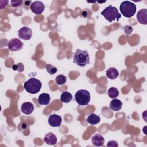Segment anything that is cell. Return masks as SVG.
<instances>
[{
    "label": "cell",
    "mask_w": 147,
    "mask_h": 147,
    "mask_svg": "<svg viewBox=\"0 0 147 147\" xmlns=\"http://www.w3.org/2000/svg\"><path fill=\"white\" fill-rule=\"evenodd\" d=\"M45 9V6L43 2L40 1H36L32 3L30 5L31 11L36 14H41L42 13Z\"/></svg>",
    "instance_id": "ba28073f"
},
{
    "label": "cell",
    "mask_w": 147,
    "mask_h": 147,
    "mask_svg": "<svg viewBox=\"0 0 147 147\" xmlns=\"http://www.w3.org/2000/svg\"><path fill=\"white\" fill-rule=\"evenodd\" d=\"M86 120H87V122L89 124L94 125H96L100 122V118L98 115H96L94 113H91L88 115V117H87Z\"/></svg>",
    "instance_id": "2e32d148"
},
{
    "label": "cell",
    "mask_w": 147,
    "mask_h": 147,
    "mask_svg": "<svg viewBox=\"0 0 147 147\" xmlns=\"http://www.w3.org/2000/svg\"><path fill=\"white\" fill-rule=\"evenodd\" d=\"M72 99V95L68 92V91H64L63 92L61 96H60V100L63 103H69L71 101Z\"/></svg>",
    "instance_id": "ac0fdd59"
},
{
    "label": "cell",
    "mask_w": 147,
    "mask_h": 147,
    "mask_svg": "<svg viewBox=\"0 0 147 147\" xmlns=\"http://www.w3.org/2000/svg\"><path fill=\"white\" fill-rule=\"evenodd\" d=\"M50 95L47 93H42L39 95L38 102L40 105H47L50 102Z\"/></svg>",
    "instance_id": "9a60e30c"
},
{
    "label": "cell",
    "mask_w": 147,
    "mask_h": 147,
    "mask_svg": "<svg viewBox=\"0 0 147 147\" xmlns=\"http://www.w3.org/2000/svg\"><path fill=\"white\" fill-rule=\"evenodd\" d=\"M24 2L21 0H12L10 1V4L13 7H20Z\"/></svg>",
    "instance_id": "cb8c5ba5"
},
{
    "label": "cell",
    "mask_w": 147,
    "mask_h": 147,
    "mask_svg": "<svg viewBox=\"0 0 147 147\" xmlns=\"http://www.w3.org/2000/svg\"><path fill=\"white\" fill-rule=\"evenodd\" d=\"M107 94L110 98H111L112 99H114L119 95V91L117 88L113 87L110 88L108 90Z\"/></svg>",
    "instance_id": "d6986e66"
},
{
    "label": "cell",
    "mask_w": 147,
    "mask_h": 147,
    "mask_svg": "<svg viewBox=\"0 0 147 147\" xmlns=\"http://www.w3.org/2000/svg\"><path fill=\"white\" fill-rule=\"evenodd\" d=\"M44 141L48 145H53L57 142V137L53 133L49 132L46 134L44 136Z\"/></svg>",
    "instance_id": "7c38bea8"
},
{
    "label": "cell",
    "mask_w": 147,
    "mask_h": 147,
    "mask_svg": "<svg viewBox=\"0 0 147 147\" xmlns=\"http://www.w3.org/2000/svg\"><path fill=\"white\" fill-rule=\"evenodd\" d=\"M137 20L139 23L143 25L147 24V9L140 10L137 14Z\"/></svg>",
    "instance_id": "30bf717a"
},
{
    "label": "cell",
    "mask_w": 147,
    "mask_h": 147,
    "mask_svg": "<svg viewBox=\"0 0 147 147\" xmlns=\"http://www.w3.org/2000/svg\"><path fill=\"white\" fill-rule=\"evenodd\" d=\"M122 102L118 99H113L110 103L109 107L113 111H118L122 108Z\"/></svg>",
    "instance_id": "5bb4252c"
},
{
    "label": "cell",
    "mask_w": 147,
    "mask_h": 147,
    "mask_svg": "<svg viewBox=\"0 0 147 147\" xmlns=\"http://www.w3.org/2000/svg\"><path fill=\"white\" fill-rule=\"evenodd\" d=\"M106 75L110 79H115L118 76L119 72L115 68L111 67L106 70Z\"/></svg>",
    "instance_id": "e0dca14e"
},
{
    "label": "cell",
    "mask_w": 147,
    "mask_h": 147,
    "mask_svg": "<svg viewBox=\"0 0 147 147\" xmlns=\"http://www.w3.org/2000/svg\"><path fill=\"white\" fill-rule=\"evenodd\" d=\"M45 69L50 74V75H54L56 74L57 71V69L56 67L55 66L50 64H47L45 65Z\"/></svg>",
    "instance_id": "44dd1931"
},
{
    "label": "cell",
    "mask_w": 147,
    "mask_h": 147,
    "mask_svg": "<svg viewBox=\"0 0 147 147\" xmlns=\"http://www.w3.org/2000/svg\"><path fill=\"white\" fill-rule=\"evenodd\" d=\"M100 14L109 22H112L115 20L118 21L121 17V14L119 13L117 8L111 5L106 7Z\"/></svg>",
    "instance_id": "3957f363"
},
{
    "label": "cell",
    "mask_w": 147,
    "mask_h": 147,
    "mask_svg": "<svg viewBox=\"0 0 147 147\" xmlns=\"http://www.w3.org/2000/svg\"><path fill=\"white\" fill-rule=\"evenodd\" d=\"M133 28L130 25H125L124 27V32L126 34H130L133 32Z\"/></svg>",
    "instance_id": "d4e9b609"
},
{
    "label": "cell",
    "mask_w": 147,
    "mask_h": 147,
    "mask_svg": "<svg viewBox=\"0 0 147 147\" xmlns=\"http://www.w3.org/2000/svg\"><path fill=\"white\" fill-rule=\"evenodd\" d=\"M23 45V42L17 38L11 39L7 44V47L11 51H17L20 50L22 48Z\"/></svg>",
    "instance_id": "52a82bcc"
},
{
    "label": "cell",
    "mask_w": 147,
    "mask_h": 147,
    "mask_svg": "<svg viewBox=\"0 0 147 147\" xmlns=\"http://www.w3.org/2000/svg\"><path fill=\"white\" fill-rule=\"evenodd\" d=\"M92 14V12L91 10H90L88 9H85L83 10L80 13V16L84 17V18H88L90 17Z\"/></svg>",
    "instance_id": "603a6c76"
},
{
    "label": "cell",
    "mask_w": 147,
    "mask_h": 147,
    "mask_svg": "<svg viewBox=\"0 0 147 147\" xmlns=\"http://www.w3.org/2000/svg\"><path fill=\"white\" fill-rule=\"evenodd\" d=\"M18 36L20 39L29 40L32 38V30L29 27L23 26L18 31Z\"/></svg>",
    "instance_id": "8992f818"
},
{
    "label": "cell",
    "mask_w": 147,
    "mask_h": 147,
    "mask_svg": "<svg viewBox=\"0 0 147 147\" xmlns=\"http://www.w3.org/2000/svg\"><path fill=\"white\" fill-rule=\"evenodd\" d=\"M73 62L80 67H84L90 64V56L86 50L77 49L74 54Z\"/></svg>",
    "instance_id": "6da1fadb"
},
{
    "label": "cell",
    "mask_w": 147,
    "mask_h": 147,
    "mask_svg": "<svg viewBox=\"0 0 147 147\" xmlns=\"http://www.w3.org/2000/svg\"><path fill=\"white\" fill-rule=\"evenodd\" d=\"M121 14L125 17L130 18L133 17L136 11V5L129 1H123L119 6Z\"/></svg>",
    "instance_id": "277c9868"
},
{
    "label": "cell",
    "mask_w": 147,
    "mask_h": 147,
    "mask_svg": "<svg viewBox=\"0 0 147 147\" xmlns=\"http://www.w3.org/2000/svg\"><path fill=\"white\" fill-rule=\"evenodd\" d=\"M75 99L79 105L86 106L90 101V94L86 90H79L75 94Z\"/></svg>",
    "instance_id": "5b68a950"
},
{
    "label": "cell",
    "mask_w": 147,
    "mask_h": 147,
    "mask_svg": "<svg viewBox=\"0 0 147 147\" xmlns=\"http://www.w3.org/2000/svg\"><path fill=\"white\" fill-rule=\"evenodd\" d=\"M55 80L57 84L63 85L66 82L67 78H66V76H64V75H59L56 76Z\"/></svg>",
    "instance_id": "ffe728a7"
},
{
    "label": "cell",
    "mask_w": 147,
    "mask_h": 147,
    "mask_svg": "<svg viewBox=\"0 0 147 147\" xmlns=\"http://www.w3.org/2000/svg\"><path fill=\"white\" fill-rule=\"evenodd\" d=\"M48 123L52 127H59L62 122L61 117L57 114H52L48 118Z\"/></svg>",
    "instance_id": "9c48e42d"
},
{
    "label": "cell",
    "mask_w": 147,
    "mask_h": 147,
    "mask_svg": "<svg viewBox=\"0 0 147 147\" xmlns=\"http://www.w3.org/2000/svg\"><path fill=\"white\" fill-rule=\"evenodd\" d=\"M12 69L14 71H17L19 72H21L24 71V65L22 63H18L17 64H14L12 66Z\"/></svg>",
    "instance_id": "7402d4cb"
},
{
    "label": "cell",
    "mask_w": 147,
    "mask_h": 147,
    "mask_svg": "<svg viewBox=\"0 0 147 147\" xmlns=\"http://www.w3.org/2000/svg\"><path fill=\"white\" fill-rule=\"evenodd\" d=\"M42 87L41 81L36 78H31L24 83V87L25 90L32 94L38 92Z\"/></svg>",
    "instance_id": "7a4b0ae2"
},
{
    "label": "cell",
    "mask_w": 147,
    "mask_h": 147,
    "mask_svg": "<svg viewBox=\"0 0 147 147\" xmlns=\"http://www.w3.org/2000/svg\"><path fill=\"white\" fill-rule=\"evenodd\" d=\"M91 142L95 146H102L104 145L105 139L101 134H96L92 137Z\"/></svg>",
    "instance_id": "8fae6325"
},
{
    "label": "cell",
    "mask_w": 147,
    "mask_h": 147,
    "mask_svg": "<svg viewBox=\"0 0 147 147\" xmlns=\"http://www.w3.org/2000/svg\"><path fill=\"white\" fill-rule=\"evenodd\" d=\"M107 147H118V142L115 141H114V140H111V141H109L107 144V145H106Z\"/></svg>",
    "instance_id": "484cf974"
},
{
    "label": "cell",
    "mask_w": 147,
    "mask_h": 147,
    "mask_svg": "<svg viewBox=\"0 0 147 147\" xmlns=\"http://www.w3.org/2000/svg\"><path fill=\"white\" fill-rule=\"evenodd\" d=\"M21 111L26 115L31 114L34 110V106L30 102H25L21 105Z\"/></svg>",
    "instance_id": "4fadbf2b"
},
{
    "label": "cell",
    "mask_w": 147,
    "mask_h": 147,
    "mask_svg": "<svg viewBox=\"0 0 147 147\" xmlns=\"http://www.w3.org/2000/svg\"><path fill=\"white\" fill-rule=\"evenodd\" d=\"M24 5H25L26 6H28V5H31V4H32V2L30 1H24Z\"/></svg>",
    "instance_id": "4316f807"
}]
</instances>
